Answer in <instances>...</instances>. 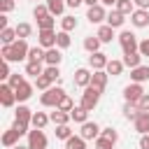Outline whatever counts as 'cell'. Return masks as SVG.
Listing matches in <instances>:
<instances>
[{"mask_svg":"<svg viewBox=\"0 0 149 149\" xmlns=\"http://www.w3.org/2000/svg\"><path fill=\"white\" fill-rule=\"evenodd\" d=\"M28 51H30L28 42H26V40H16L14 44H2L0 56H2V61L14 63V61H23V58H28Z\"/></svg>","mask_w":149,"mask_h":149,"instance_id":"6da1fadb","label":"cell"},{"mask_svg":"<svg viewBox=\"0 0 149 149\" xmlns=\"http://www.w3.org/2000/svg\"><path fill=\"white\" fill-rule=\"evenodd\" d=\"M100 95H102V91H98V88H93V86H86L84 88V93H81V107L84 109H88V112H93L95 107H98V102H100Z\"/></svg>","mask_w":149,"mask_h":149,"instance_id":"7a4b0ae2","label":"cell"},{"mask_svg":"<svg viewBox=\"0 0 149 149\" xmlns=\"http://www.w3.org/2000/svg\"><path fill=\"white\" fill-rule=\"evenodd\" d=\"M63 95H65V91H63L61 86H51V88H47V91L40 95V102H42V107H56Z\"/></svg>","mask_w":149,"mask_h":149,"instance_id":"3957f363","label":"cell"},{"mask_svg":"<svg viewBox=\"0 0 149 149\" xmlns=\"http://www.w3.org/2000/svg\"><path fill=\"white\" fill-rule=\"evenodd\" d=\"M116 40H119L123 54H133V51L140 49V42H137V37H135V33H130V30H121V35H119Z\"/></svg>","mask_w":149,"mask_h":149,"instance_id":"277c9868","label":"cell"},{"mask_svg":"<svg viewBox=\"0 0 149 149\" xmlns=\"http://www.w3.org/2000/svg\"><path fill=\"white\" fill-rule=\"evenodd\" d=\"M14 102H19V100H16V91H14L7 81H2V84H0V105H2V107H14Z\"/></svg>","mask_w":149,"mask_h":149,"instance_id":"5b68a950","label":"cell"},{"mask_svg":"<svg viewBox=\"0 0 149 149\" xmlns=\"http://www.w3.org/2000/svg\"><path fill=\"white\" fill-rule=\"evenodd\" d=\"M28 147L30 149H47V135L40 128H33L28 133Z\"/></svg>","mask_w":149,"mask_h":149,"instance_id":"8992f818","label":"cell"},{"mask_svg":"<svg viewBox=\"0 0 149 149\" xmlns=\"http://www.w3.org/2000/svg\"><path fill=\"white\" fill-rule=\"evenodd\" d=\"M142 95H144V88H142V84H135V81H130V84L123 88V98H126V102H137Z\"/></svg>","mask_w":149,"mask_h":149,"instance_id":"52a82bcc","label":"cell"},{"mask_svg":"<svg viewBox=\"0 0 149 149\" xmlns=\"http://www.w3.org/2000/svg\"><path fill=\"white\" fill-rule=\"evenodd\" d=\"M100 126L95 123V121H86V123H81V128H79V135L84 137V140H98L100 137Z\"/></svg>","mask_w":149,"mask_h":149,"instance_id":"ba28073f","label":"cell"},{"mask_svg":"<svg viewBox=\"0 0 149 149\" xmlns=\"http://www.w3.org/2000/svg\"><path fill=\"white\" fill-rule=\"evenodd\" d=\"M86 19H88L91 23H98V26H102V21H107V9H105L102 5L88 7V12H86Z\"/></svg>","mask_w":149,"mask_h":149,"instance_id":"9c48e42d","label":"cell"},{"mask_svg":"<svg viewBox=\"0 0 149 149\" xmlns=\"http://www.w3.org/2000/svg\"><path fill=\"white\" fill-rule=\"evenodd\" d=\"M107 63H109V58H107V54H102V51H95V54L88 56V68H91L93 72H95V70H105Z\"/></svg>","mask_w":149,"mask_h":149,"instance_id":"30bf717a","label":"cell"},{"mask_svg":"<svg viewBox=\"0 0 149 149\" xmlns=\"http://www.w3.org/2000/svg\"><path fill=\"white\" fill-rule=\"evenodd\" d=\"M37 44H40L42 49H54V47H56V30H40Z\"/></svg>","mask_w":149,"mask_h":149,"instance_id":"8fae6325","label":"cell"},{"mask_svg":"<svg viewBox=\"0 0 149 149\" xmlns=\"http://www.w3.org/2000/svg\"><path fill=\"white\" fill-rule=\"evenodd\" d=\"M91 77H93V72L88 70V68H77L74 70V84L77 86H81V88H86V86H91Z\"/></svg>","mask_w":149,"mask_h":149,"instance_id":"7c38bea8","label":"cell"},{"mask_svg":"<svg viewBox=\"0 0 149 149\" xmlns=\"http://www.w3.org/2000/svg\"><path fill=\"white\" fill-rule=\"evenodd\" d=\"M130 23L135 28H147L149 26V9H135L130 14Z\"/></svg>","mask_w":149,"mask_h":149,"instance_id":"4fadbf2b","label":"cell"},{"mask_svg":"<svg viewBox=\"0 0 149 149\" xmlns=\"http://www.w3.org/2000/svg\"><path fill=\"white\" fill-rule=\"evenodd\" d=\"M33 114H35V112H33L30 107H26V105H19V107H16V112H14V121L30 126V121H33Z\"/></svg>","mask_w":149,"mask_h":149,"instance_id":"5bb4252c","label":"cell"},{"mask_svg":"<svg viewBox=\"0 0 149 149\" xmlns=\"http://www.w3.org/2000/svg\"><path fill=\"white\" fill-rule=\"evenodd\" d=\"M107 79H109V74H107L105 70H95V72H93V77H91V86H93V88H98V91H105Z\"/></svg>","mask_w":149,"mask_h":149,"instance_id":"9a60e30c","label":"cell"},{"mask_svg":"<svg viewBox=\"0 0 149 149\" xmlns=\"http://www.w3.org/2000/svg\"><path fill=\"white\" fill-rule=\"evenodd\" d=\"M133 126H135V130H137L140 135H147V133H149V112H140L137 119L133 121Z\"/></svg>","mask_w":149,"mask_h":149,"instance_id":"2e32d148","label":"cell"},{"mask_svg":"<svg viewBox=\"0 0 149 149\" xmlns=\"http://www.w3.org/2000/svg\"><path fill=\"white\" fill-rule=\"evenodd\" d=\"M123 23H126V16H123L119 9H112V12H107V26H112V28L116 30V28H121Z\"/></svg>","mask_w":149,"mask_h":149,"instance_id":"e0dca14e","label":"cell"},{"mask_svg":"<svg viewBox=\"0 0 149 149\" xmlns=\"http://www.w3.org/2000/svg\"><path fill=\"white\" fill-rule=\"evenodd\" d=\"M49 119H51V123H54V126H65V123H70V121H72L70 112H61V109H54V112L49 114Z\"/></svg>","mask_w":149,"mask_h":149,"instance_id":"ac0fdd59","label":"cell"},{"mask_svg":"<svg viewBox=\"0 0 149 149\" xmlns=\"http://www.w3.org/2000/svg\"><path fill=\"white\" fill-rule=\"evenodd\" d=\"M61 61H63V54H61L58 47L47 49V54H44V63H47V65H61Z\"/></svg>","mask_w":149,"mask_h":149,"instance_id":"d6986e66","label":"cell"},{"mask_svg":"<svg viewBox=\"0 0 149 149\" xmlns=\"http://www.w3.org/2000/svg\"><path fill=\"white\" fill-rule=\"evenodd\" d=\"M123 65H126V68H130V70L140 68V65H142V54H140V51H133V54H123Z\"/></svg>","mask_w":149,"mask_h":149,"instance_id":"ffe728a7","label":"cell"},{"mask_svg":"<svg viewBox=\"0 0 149 149\" xmlns=\"http://www.w3.org/2000/svg\"><path fill=\"white\" fill-rule=\"evenodd\" d=\"M33 88H35V86H33L30 81H23L19 88H14V91H16V100H19V102H26V100L33 95Z\"/></svg>","mask_w":149,"mask_h":149,"instance_id":"44dd1931","label":"cell"},{"mask_svg":"<svg viewBox=\"0 0 149 149\" xmlns=\"http://www.w3.org/2000/svg\"><path fill=\"white\" fill-rule=\"evenodd\" d=\"M70 116H72V121H74V123H79V126H81V123H86V121H88V109H84L81 105H74V107H72V112H70Z\"/></svg>","mask_w":149,"mask_h":149,"instance_id":"7402d4cb","label":"cell"},{"mask_svg":"<svg viewBox=\"0 0 149 149\" xmlns=\"http://www.w3.org/2000/svg\"><path fill=\"white\" fill-rule=\"evenodd\" d=\"M19 133L14 130V128H9V130H5L2 133V147H7V149H12V147H16L19 144Z\"/></svg>","mask_w":149,"mask_h":149,"instance_id":"603a6c76","label":"cell"},{"mask_svg":"<svg viewBox=\"0 0 149 149\" xmlns=\"http://www.w3.org/2000/svg\"><path fill=\"white\" fill-rule=\"evenodd\" d=\"M130 79H133L135 84H142V81H147V79H149V65H140V68L130 70Z\"/></svg>","mask_w":149,"mask_h":149,"instance_id":"cb8c5ba5","label":"cell"},{"mask_svg":"<svg viewBox=\"0 0 149 149\" xmlns=\"http://www.w3.org/2000/svg\"><path fill=\"white\" fill-rule=\"evenodd\" d=\"M95 35H98V40H100L102 44H107V42H112V40H114V28H112V26H107V23H102V26L98 28V33H95Z\"/></svg>","mask_w":149,"mask_h":149,"instance_id":"d4e9b609","label":"cell"},{"mask_svg":"<svg viewBox=\"0 0 149 149\" xmlns=\"http://www.w3.org/2000/svg\"><path fill=\"white\" fill-rule=\"evenodd\" d=\"M47 123H51V119H49V114H47V112H35V114H33V121H30V126H33V128L44 130V126H47Z\"/></svg>","mask_w":149,"mask_h":149,"instance_id":"484cf974","label":"cell"},{"mask_svg":"<svg viewBox=\"0 0 149 149\" xmlns=\"http://www.w3.org/2000/svg\"><path fill=\"white\" fill-rule=\"evenodd\" d=\"M44 54H47V49H42L40 44H37V47H30V51H28V63H44Z\"/></svg>","mask_w":149,"mask_h":149,"instance_id":"4316f807","label":"cell"},{"mask_svg":"<svg viewBox=\"0 0 149 149\" xmlns=\"http://www.w3.org/2000/svg\"><path fill=\"white\" fill-rule=\"evenodd\" d=\"M123 61H116V58H109V63H107V68H105V72L107 74H112V77H119L121 72H123Z\"/></svg>","mask_w":149,"mask_h":149,"instance_id":"83f0119b","label":"cell"},{"mask_svg":"<svg viewBox=\"0 0 149 149\" xmlns=\"http://www.w3.org/2000/svg\"><path fill=\"white\" fill-rule=\"evenodd\" d=\"M47 7H49V14L51 16H61L65 12V0H47Z\"/></svg>","mask_w":149,"mask_h":149,"instance_id":"f1b7e54d","label":"cell"},{"mask_svg":"<svg viewBox=\"0 0 149 149\" xmlns=\"http://www.w3.org/2000/svg\"><path fill=\"white\" fill-rule=\"evenodd\" d=\"M100 40H98V35H88V37H84V49L88 51V54H95V51H100Z\"/></svg>","mask_w":149,"mask_h":149,"instance_id":"f546056e","label":"cell"},{"mask_svg":"<svg viewBox=\"0 0 149 149\" xmlns=\"http://www.w3.org/2000/svg\"><path fill=\"white\" fill-rule=\"evenodd\" d=\"M114 9H119L123 16H130L137 7H135V2H133V0H116V7H114Z\"/></svg>","mask_w":149,"mask_h":149,"instance_id":"4dcf8cb0","label":"cell"},{"mask_svg":"<svg viewBox=\"0 0 149 149\" xmlns=\"http://www.w3.org/2000/svg\"><path fill=\"white\" fill-rule=\"evenodd\" d=\"M19 37H16V28H5L0 30V42L2 44H14Z\"/></svg>","mask_w":149,"mask_h":149,"instance_id":"1f68e13d","label":"cell"},{"mask_svg":"<svg viewBox=\"0 0 149 149\" xmlns=\"http://www.w3.org/2000/svg\"><path fill=\"white\" fill-rule=\"evenodd\" d=\"M137 114H140V107H137L135 102H126V105H123V119L135 121V119H137Z\"/></svg>","mask_w":149,"mask_h":149,"instance_id":"d6a6232c","label":"cell"},{"mask_svg":"<svg viewBox=\"0 0 149 149\" xmlns=\"http://www.w3.org/2000/svg\"><path fill=\"white\" fill-rule=\"evenodd\" d=\"M65 149H86V140L81 135H72L70 140H65Z\"/></svg>","mask_w":149,"mask_h":149,"instance_id":"836d02e7","label":"cell"},{"mask_svg":"<svg viewBox=\"0 0 149 149\" xmlns=\"http://www.w3.org/2000/svg\"><path fill=\"white\" fill-rule=\"evenodd\" d=\"M14 28H16V37H19V40H26V37L33 35V26L26 23V21H23V23H16Z\"/></svg>","mask_w":149,"mask_h":149,"instance_id":"e575fe53","label":"cell"},{"mask_svg":"<svg viewBox=\"0 0 149 149\" xmlns=\"http://www.w3.org/2000/svg\"><path fill=\"white\" fill-rule=\"evenodd\" d=\"M72 44V40H70V33H65V30H58L56 33V47L58 49H68Z\"/></svg>","mask_w":149,"mask_h":149,"instance_id":"d590c367","label":"cell"},{"mask_svg":"<svg viewBox=\"0 0 149 149\" xmlns=\"http://www.w3.org/2000/svg\"><path fill=\"white\" fill-rule=\"evenodd\" d=\"M26 74H30V77H40V74H44V65L42 63H26Z\"/></svg>","mask_w":149,"mask_h":149,"instance_id":"8d00e7d4","label":"cell"},{"mask_svg":"<svg viewBox=\"0 0 149 149\" xmlns=\"http://www.w3.org/2000/svg\"><path fill=\"white\" fill-rule=\"evenodd\" d=\"M54 26H56V16H51V14H47L44 19L37 21V28L40 30H54Z\"/></svg>","mask_w":149,"mask_h":149,"instance_id":"74e56055","label":"cell"},{"mask_svg":"<svg viewBox=\"0 0 149 149\" xmlns=\"http://www.w3.org/2000/svg\"><path fill=\"white\" fill-rule=\"evenodd\" d=\"M74 28H77V19H74V16H61V30L72 33Z\"/></svg>","mask_w":149,"mask_h":149,"instance_id":"f35d334b","label":"cell"},{"mask_svg":"<svg viewBox=\"0 0 149 149\" xmlns=\"http://www.w3.org/2000/svg\"><path fill=\"white\" fill-rule=\"evenodd\" d=\"M54 133H56V137H58V140H70V137L74 135V133H72V128H70V123H65V126H56V130H54Z\"/></svg>","mask_w":149,"mask_h":149,"instance_id":"ab89813d","label":"cell"},{"mask_svg":"<svg viewBox=\"0 0 149 149\" xmlns=\"http://www.w3.org/2000/svg\"><path fill=\"white\" fill-rule=\"evenodd\" d=\"M72 107H74V102H72V98L65 93V95L61 98V102H58L54 109H61V112H72Z\"/></svg>","mask_w":149,"mask_h":149,"instance_id":"60d3db41","label":"cell"},{"mask_svg":"<svg viewBox=\"0 0 149 149\" xmlns=\"http://www.w3.org/2000/svg\"><path fill=\"white\" fill-rule=\"evenodd\" d=\"M100 137H105V140H109V142H114L116 144V140H119V133H116V128H102L100 130Z\"/></svg>","mask_w":149,"mask_h":149,"instance_id":"b9f144b4","label":"cell"},{"mask_svg":"<svg viewBox=\"0 0 149 149\" xmlns=\"http://www.w3.org/2000/svg\"><path fill=\"white\" fill-rule=\"evenodd\" d=\"M44 74H47L51 81H58V79H61V70H58V65H47V68H44Z\"/></svg>","mask_w":149,"mask_h":149,"instance_id":"7bdbcfd3","label":"cell"},{"mask_svg":"<svg viewBox=\"0 0 149 149\" xmlns=\"http://www.w3.org/2000/svg\"><path fill=\"white\" fill-rule=\"evenodd\" d=\"M51 84H54V81H51L47 74H40V77L35 79V86H37L40 91H47V88H51Z\"/></svg>","mask_w":149,"mask_h":149,"instance_id":"ee69618b","label":"cell"},{"mask_svg":"<svg viewBox=\"0 0 149 149\" xmlns=\"http://www.w3.org/2000/svg\"><path fill=\"white\" fill-rule=\"evenodd\" d=\"M23 81H26V77H23V74H19V72H12V77L7 79V84H9L12 88H19Z\"/></svg>","mask_w":149,"mask_h":149,"instance_id":"f6af8a7d","label":"cell"},{"mask_svg":"<svg viewBox=\"0 0 149 149\" xmlns=\"http://www.w3.org/2000/svg\"><path fill=\"white\" fill-rule=\"evenodd\" d=\"M47 14H49V7H47V2H44V5H35V9H33V16H35L37 21H40V19H44Z\"/></svg>","mask_w":149,"mask_h":149,"instance_id":"bcb514c9","label":"cell"},{"mask_svg":"<svg viewBox=\"0 0 149 149\" xmlns=\"http://www.w3.org/2000/svg\"><path fill=\"white\" fill-rule=\"evenodd\" d=\"M14 7H16L14 0H0V14H9Z\"/></svg>","mask_w":149,"mask_h":149,"instance_id":"7dc6e473","label":"cell"},{"mask_svg":"<svg viewBox=\"0 0 149 149\" xmlns=\"http://www.w3.org/2000/svg\"><path fill=\"white\" fill-rule=\"evenodd\" d=\"M95 149H114V142H109L105 137H98L95 140Z\"/></svg>","mask_w":149,"mask_h":149,"instance_id":"c3c4849f","label":"cell"},{"mask_svg":"<svg viewBox=\"0 0 149 149\" xmlns=\"http://www.w3.org/2000/svg\"><path fill=\"white\" fill-rule=\"evenodd\" d=\"M135 105L140 107V112H149V93H144V95H142Z\"/></svg>","mask_w":149,"mask_h":149,"instance_id":"681fc988","label":"cell"},{"mask_svg":"<svg viewBox=\"0 0 149 149\" xmlns=\"http://www.w3.org/2000/svg\"><path fill=\"white\" fill-rule=\"evenodd\" d=\"M0 77H2L5 81L12 77V72H9V63H7V61H2V65H0Z\"/></svg>","mask_w":149,"mask_h":149,"instance_id":"f907efd6","label":"cell"},{"mask_svg":"<svg viewBox=\"0 0 149 149\" xmlns=\"http://www.w3.org/2000/svg\"><path fill=\"white\" fill-rule=\"evenodd\" d=\"M140 54H142V58H149V40H142L140 42V49H137Z\"/></svg>","mask_w":149,"mask_h":149,"instance_id":"816d5d0a","label":"cell"},{"mask_svg":"<svg viewBox=\"0 0 149 149\" xmlns=\"http://www.w3.org/2000/svg\"><path fill=\"white\" fill-rule=\"evenodd\" d=\"M140 149H149V133L140 135Z\"/></svg>","mask_w":149,"mask_h":149,"instance_id":"f5cc1de1","label":"cell"},{"mask_svg":"<svg viewBox=\"0 0 149 149\" xmlns=\"http://www.w3.org/2000/svg\"><path fill=\"white\" fill-rule=\"evenodd\" d=\"M65 5H68L70 9H77L79 5H84V0H65Z\"/></svg>","mask_w":149,"mask_h":149,"instance_id":"db71d44e","label":"cell"},{"mask_svg":"<svg viewBox=\"0 0 149 149\" xmlns=\"http://www.w3.org/2000/svg\"><path fill=\"white\" fill-rule=\"evenodd\" d=\"M137 9H149V0H133Z\"/></svg>","mask_w":149,"mask_h":149,"instance_id":"11a10c76","label":"cell"},{"mask_svg":"<svg viewBox=\"0 0 149 149\" xmlns=\"http://www.w3.org/2000/svg\"><path fill=\"white\" fill-rule=\"evenodd\" d=\"M5 28H9L7 26V14H0V30H5Z\"/></svg>","mask_w":149,"mask_h":149,"instance_id":"9f6ffc18","label":"cell"},{"mask_svg":"<svg viewBox=\"0 0 149 149\" xmlns=\"http://www.w3.org/2000/svg\"><path fill=\"white\" fill-rule=\"evenodd\" d=\"M102 7H116V0H100Z\"/></svg>","mask_w":149,"mask_h":149,"instance_id":"6f0895ef","label":"cell"},{"mask_svg":"<svg viewBox=\"0 0 149 149\" xmlns=\"http://www.w3.org/2000/svg\"><path fill=\"white\" fill-rule=\"evenodd\" d=\"M84 5H88V7H95V5H100V0H84Z\"/></svg>","mask_w":149,"mask_h":149,"instance_id":"680465c9","label":"cell"},{"mask_svg":"<svg viewBox=\"0 0 149 149\" xmlns=\"http://www.w3.org/2000/svg\"><path fill=\"white\" fill-rule=\"evenodd\" d=\"M12 149H30V147H28V144H26V147H23V144H16V147H12Z\"/></svg>","mask_w":149,"mask_h":149,"instance_id":"91938a15","label":"cell"},{"mask_svg":"<svg viewBox=\"0 0 149 149\" xmlns=\"http://www.w3.org/2000/svg\"><path fill=\"white\" fill-rule=\"evenodd\" d=\"M63 149H65V147H63Z\"/></svg>","mask_w":149,"mask_h":149,"instance_id":"94428289","label":"cell"}]
</instances>
